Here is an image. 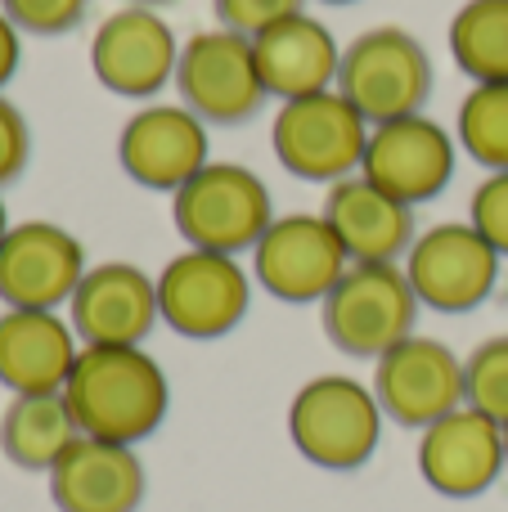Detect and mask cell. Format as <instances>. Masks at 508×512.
Listing matches in <instances>:
<instances>
[{"instance_id":"obj_10","label":"cell","mask_w":508,"mask_h":512,"mask_svg":"<svg viewBox=\"0 0 508 512\" xmlns=\"http://www.w3.org/2000/svg\"><path fill=\"white\" fill-rule=\"evenodd\" d=\"M351 256L342 252L338 234L329 230V221L315 212H288L275 216L261 243L252 248V270L257 283L279 301H324L333 292V283L347 274Z\"/></svg>"},{"instance_id":"obj_29","label":"cell","mask_w":508,"mask_h":512,"mask_svg":"<svg viewBox=\"0 0 508 512\" xmlns=\"http://www.w3.org/2000/svg\"><path fill=\"white\" fill-rule=\"evenodd\" d=\"M27 158H32V135H27V122L5 95H0V185L23 176Z\"/></svg>"},{"instance_id":"obj_8","label":"cell","mask_w":508,"mask_h":512,"mask_svg":"<svg viewBox=\"0 0 508 512\" xmlns=\"http://www.w3.org/2000/svg\"><path fill=\"white\" fill-rule=\"evenodd\" d=\"M248 297V270L221 252L189 248L158 274V315L194 342H212L239 328V319L248 315Z\"/></svg>"},{"instance_id":"obj_9","label":"cell","mask_w":508,"mask_h":512,"mask_svg":"<svg viewBox=\"0 0 508 512\" xmlns=\"http://www.w3.org/2000/svg\"><path fill=\"white\" fill-rule=\"evenodd\" d=\"M500 261L504 256L468 221H446L432 225L423 239H414L405 279H410L419 306H432L441 315H464L495 292Z\"/></svg>"},{"instance_id":"obj_14","label":"cell","mask_w":508,"mask_h":512,"mask_svg":"<svg viewBox=\"0 0 508 512\" xmlns=\"http://www.w3.org/2000/svg\"><path fill=\"white\" fill-rule=\"evenodd\" d=\"M180 45L171 27L153 14L149 5H126L90 41V68L99 86L122 99H149L167 81H176Z\"/></svg>"},{"instance_id":"obj_30","label":"cell","mask_w":508,"mask_h":512,"mask_svg":"<svg viewBox=\"0 0 508 512\" xmlns=\"http://www.w3.org/2000/svg\"><path fill=\"white\" fill-rule=\"evenodd\" d=\"M18 72V27L9 23V14L0 9V86Z\"/></svg>"},{"instance_id":"obj_31","label":"cell","mask_w":508,"mask_h":512,"mask_svg":"<svg viewBox=\"0 0 508 512\" xmlns=\"http://www.w3.org/2000/svg\"><path fill=\"white\" fill-rule=\"evenodd\" d=\"M5 234H9V216H5V203H0V243H5Z\"/></svg>"},{"instance_id":"obj_19","label":"cell","mask_w":508,"mask_h":512,"mask_svg":"<svg viewBox=\"0 0 508 512\" xmlns=\"http://www.w3.org/2000/svg\"><path fill=\"white\" fill-rule=\"evenodd\" d=\"M320 216L338 234L342 252L360 265L396 261L401 252L414 248V207H405L401 198H392L365 176H347L329 185Z\"/></svg>"},{"instance_id":"obj_28","label":"cell","mask_w":508,"mask_h":512,"mask_svg":"<svg viewBox=\"0 0 508 512\" xmlns=\"http://www.w3.org/2000/svg\"><path fill=\"white\" fill-rule=\"evenodd\" d=\"M212 5L221 27H230L239 36H261L266 27L302 14V0H212Z\"/></svg>"},{"instance_id":"obj_11","label":"cell","mask_w":508,"mask_h":512,"mask_svg":"<svg viewBox=\"0 0 508 512\" xmlns=\"http://www.w3.org/2000/svg\"><path fill=\"white\" fill-rule=\"evenodd\" d=\"M374 396L383 414L401 427H432L464 405V360L446 342L405 337L378 355Z\"/></svg>"},{"instance_id":"obj_20","label":"cell","mask_w":508,"mask_h":512,"mask_svg":"<svg viewBox=\"0 0 508 512\" xmlns=\"http://www.w3.org/2000/svg\"><path fill=\"white\" fill-rule=\"evenodd\" d=\"M72 324H63L54 310H5L0 315V382L14 396H45L63 391L77 342Z\"/></svg>"},{"instance_id":"obj_1","label":"cell","mask_w":508,"mask_h":512,"mask_svg":"<svg viewBox=\"0 0 508 512\" xmlns=\"http://www.w3.org/2000/svg\"><path fill=\"white\" fill-rule=\"evenodd\" d=\"M81 436L135 445L167 418V373L140 346H81L63 382Z\"/></svg>"},{"instance_id":"obj_22","label":"cell","mask_w":508,"mask_h":512,"mask_svg":"<svg viewBox=\"0 0 508 512\" xmlns=\"http://www.w3.org/2000/svg\"><path fill=\"white\" fill-rule=\"evenodd\" d=\"M77 436H81V427L72 418L63 391L14 396L5 418H0V450H5L9 463H18L27 472H50Z\"/></svg>"},{"instance_id":"obj_26","label":"cell","mask_w":508,"mask_h":512,"mask_svg":"<svg viewBox=\"0 0 508 512\" xmlns=\"http://www.w3.org/2000/svg\"><path fill=\"white\" fill-rule=\"evenodd\" d=\"M468 225L500 256H508V171H491V176L473 189Z\"/></svg>"},{"instance_id":"obj_4","label":"cell","mask_w":508,"mask_h":512,"mask_svg":"<svg viewBox=\"0 0 508 512\" xmlns=\"http://www.w3.org/2000/svg\"><path fill=\"white\" fill-rule=\"evenodd\" d=\"M338 95L369 126L414 117L432 95V59L401 27H374L342 50Z\"/></svg>"},{"instance_id":"obj_21","label":"cell","mask_w":508,"mask_h":512,"mask_svg":"<svg viewBox=\"0 0 508 512\" xmlns=\"http://www.w3.org/2000/svg\"><path fill=\"white\" fill-rule=\"evenodd\" d=\"M252 54H257V72L266 95L284 99V104L329 90L338 81V63H342L329 27L306 14H293L284 23L266 27L261 36H252Z\"/></svg>"},{"instance_id":"obj_25","label":"cell","mask_w":508,"mask_h":512,"mask_svg":"<svg viewBox=\"0 0 508 512\" xmlns=\"http://www.w3.org/2000/svg\"><path fill=\"white\" fill-rule=\"evenodd\" d=\"M464 405L482 409L495 423H508V337L482 342L464 364Z\"/></svg>"},{"instance_id":"obj_2","label":"cell","mask_w":508,"mask_h":512,"mask_svg":"<svg viewBox=\"0 0 508 512\" xmlns=\"http://www.w3.org/2000/svg\"><path fill=\"white\" fill-rule=\"evenodd\" d=\"M171 203L176 234L189 248L239 256L261 243V234L275 225V203L261 176H252L239 162H207L189 185H180Z\"/></svg>"},{"instance_id":"obj_13","label":"cell","mask_w":508,"mask_h":512,"mask_svg":"<svg viewBox=\"0 0 508 512\" xmlns=\"http://www.w3.org/2000/svg\"><path fill=\"white\" fill-rule=\"evenodd\" d=\"M360 176L374 180L405 207L432 203L455 176V140L432 117H396L369 131V149Z\"/></svg>"},{"instance_id":"obj_15","label":"cell","mask_w":508,"mask_h":512,"mask_svg":"<svg viewBox=\"0 0 508 512\" xmlns=\"http://www.w3.org/2000/svg\"><path fill=\"white\" fill-rule=\"evenodd\" d=\"M117 162L135 185L176 194L207 167V122L185 104H149L122 126Z\"/></svg>"},{"instance_id":"obj_12","label":"cell","mask_w":508,"mask_h":512,"mask_svg":"<svg viewBox=\"0 0 508 512\" xmlns=\"http://www.w3.org/2000/svg\"><path fill=\"white\" fill-rule=\"evenodd\" d=\"M86 279V252L63 225H9L0 243V301L9 310H59Z\"/></svg>"},{"instance_id":"obj_18","label":"cell","mask_w":508,"mask_h":512,"mask_svg":"<svg viewBox=\"0 0 508 512\" xmlns=\"http://www.w3.org/2000/svg\"><path fill=\"white\" fill-rule=\"evenodd\" d=\"M59 512H135L144 504V463L131 445L77 436L50 468Z\"/></svg>"},{"instance_id":"obj_34","label":"cell","mask_w":508,"mask_h":512,"mask_svg":"<svg viewBox=\"0 0 508 512\" xmlns=\"http://www.w3.org/2000/svg\"><path fill=\"white\" fill-rule=\"evenodd\" d=\"M324 5H351V0H324Z\"/></svg>"},{"instance_id":"obj_32","label":"cell","mask_w":508,"mask_h":512,"mask_svg":"<svg viewBox=\"0 0 508 512\" xmlns=\"http://www.w3.org/2000/svg\"><path fill=\"white\" fill-rule=\"evenodd\" d=\"M131 5H149L153 9V5H167V0H131Z\"/></svg>"},{"instance_id":"obj_23","label":"cell","mask_w":508,"mask_h":512,"mask_svg":"<svg viewBox=\"0 0 508 512\" xmlns=\"http://www.w3.org/2000/svg\"><path fill=\"white\" fill-rule=\"evenodd\" d=\"M450 54L477 86L508 81V0H468L450 23Z\"/></svg>"},{"instance_id":"obj_33","label":"cell","mask_w":508,"mask_h":512,"mask_svg":"<svg viewBox=\"0 0 508 512\" xmlns=\"http://www.w3.org/2000/svg\"><path fill=\"white\" fill-rule=\"evenodd\" d=\"M504 463H508V423H504Z\"/></svg>"},{"instance_id":"obj_16","label":"cell","mask_w":508,"mask_h":512,"mask_svg":"<svg viewBox=\"0 0 508 512\" xmlns=\"http://www.w3.org/2000/svg\"><path fill=\"white\" fill-rule=\"evenodd\" d=\"M504 468V427L486 418L482 409L459 405L455 414L423 427L419 472L437 495L473 499L495 486Z\"/></svg>"},{"instance_id":"obj_24","label":"cell","mask_w":508,"mask_h":512,"mask_svg":"<svg viewBox=\"0 0 508 512\" xmlns=\"http://www.w3.org/2000/svg\"><path fill=\"white\" fill-rule=\"evenodd\" d=\"M459 144L486 171H508V81H482L459 104Z\"/></svg>"},{"instance_id":"obj_27","label":"cell","mask_w":508,"mask_h":512,"mask_svg":"<svg viewBox=\"0 0 508 512\" xmlns=\"http://www.w3.org/2000/svg\"><path fill=\"white\" fill-rule=\"evenodd\" d=\"M90 0H0V9L9 14V23L18 32H36V36H59L72 32L81 23Z\"/></svg>"},{"instance_id":"obj_5","label":"cell","mask_w":508,"mask_h":512,"mask_svg":"<svg viewBox=\"0 0 508 512\" xmlns=\"http://www.w3.org/2000/svg\"><path fill=\"white\" fill-rule=\"evenodd\" d=\"M369 131L374 126L338 90H320V95L288 99L275 113L270 140H275V158L279 167H288V176L315 180V185H338V180L360 171Z\"/></svg>"},{"instance_id":"obj_3","label":"cell","mask_w":508,"mask_h":512,"mask_svg":"<svg viewBox=\"0 0 508 512\" xmlns=\"http://www.w3.org/2000/svg\"><path fill=\"white\" fill-rule=\"evenodd\" d=\"M383 432V405L369 387L342 373L311 378L288 405V436L306 463L329 472H351L369 463Z\"/></svg>"},{"instance_id":"obj_17","label":"cell","mask_w":508,"mask_h":512,"mask_svg":"<svg viewBox=\"0 0 508 512\" xmlns=\"http://www.w3.org/2000/svg\"><path fill=\"white\" fill-rule=\"evenodd\" d=\"M158 319V279L131 261L95 265L72 292V333L86 346H140Z\"/></svg>"},{"instance_id":"obj_7","label":"cell","mask_w":508,"mask_h":512,"mask_svg":"<svg viewBox=\"0 0 508 512\" xmlns=\"http://www.w3.org/2000/svg\"><path fill=\"white\" fill-rule=\"evenodd\" d=\"M176 86L180 104L207 126H239L257 117L266 104V86L257 72V54H252V36H239L230 27L221 32H194L180 45L176 63Z\"/></svg>"},{"instance_id":"obj_6","label":"cell","mask_w":508,"mask_h":512,"mask_svg":"<svg viewBox=\"0 0 508 512\" xmlns=\"http://www.w3.org/2000/svg\"><path fill=\"white\" fill-rule=\"evenodd\" d=\"M419 297H414L405 270L396 261L360 265L351 261L347 274L324 297V333L347 355H387L396 342L414 337Z\"/></svg>"}]
</instances>
